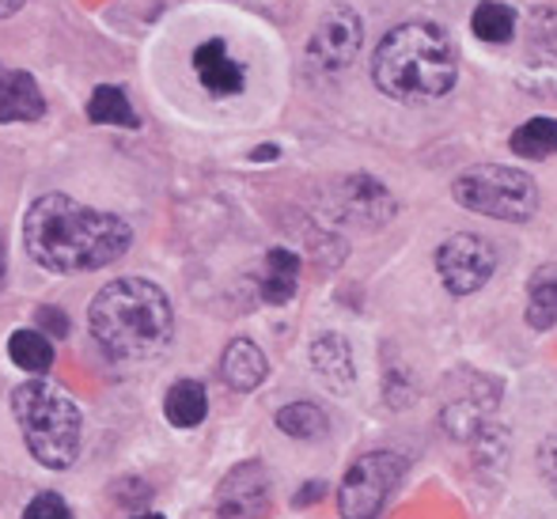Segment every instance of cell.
<instances>
[{
    "mask_svg": "<svg viewBox=\"0 0 557 519\" xmlns=\"http://www.w3.org/2000/svg\"><path fill=\"white\" fill-rule=\"evenodd\" d=\"M23 243L46 273H91L117 262L129 250L133 232L114 212L46 194L23 217Z\"/></svg>",
    "mask_w": 557,
    "mask_h": 519,
    "instance_id": "obj_1",
    "label": "cell"
},
{
    "mask_svg": "<svg viewBox=\"0 0 557 519\" xmlns=\"http://www.w3.org/2000/svg\"><path fill=\"white\" fill-rule=\"evenodd\" d=\"M88 326L107 357L117 364H137L160 357L171 345L175 311L160 285L145 277H122L96 293Z\"/></svg>",
    "mask_w": 557,
    "mask_h": 519,
    "instance_id": "obj_2",
    "label": "cell"
},
{
    "mask_svg": "<svg viewBox=\"0 0 557 519\" xmlns=\"http://www.w3.org/2000/svg\"><path fill=\"white\" fill-rule=\"evenodd\" d=\"M455 76H459V61H455V46L441 23H398L372 53L375 88L406 107L444 99L455 88Z\"/></svg>",
    "mask_w": 557,
    "mask_h": 519,
    "instance_id": "obj_3",
    "label": "cell"
},
{
    "mask_svg": "<svg viewBox=\"0 0 557 519\" xmlns=\"http://www.w3.org/2000/svg\"><path fill=\"white\" fill-rule=\"evenodd\" d=\"M12 413L20 421L23 444L46 470H69L81 455V406L61 387L46 383L42 375H30L27 383L12 391Z\"/></svg>",
    "mask_w": 557,
    "mask_h": 519,
    "instance_id": "obj_4",
    "label": "cell"
},
{
    "mask_svg": "<svg viewBox=\"0 0 557 519\" xmlns=\"http://www.w3.org/2000/svg\"><path fill=\"white\" fill-rule=\"evenodd\" d=\"M451 198L462 209L482 212L490 220H523L535 217L539 209V186L528 171L516 168H500V163H478V168L462 171L451 183Z\"/></svg>",
    "mask_w": 557,
    "mask_h": 519,
    "instance_id": "obj_5",
    "label": "cell"
},
{
    "mask_svg": "<svg viewBox=\"0 0 557 519\" xmlns=\"http://www.w3.org/2000/svg\"><path fill=\"white\" fill-rule=\"evenodd\" d=\"M406 474L403 455L395 452H368L345 470L337 485V512L342 519H375L387 505V497L398 490Z\"/></svg>",
    "mask_w": 557,
    "mask_h": 519,
    "instance_id": "obj_6",
    "label": "cell"
},
{
    "mask_svg": "<svg viewBox=\"0 0 557 519\" xmlns=\"http://www.w3.org/2000/svg\"><path fill=\"white\" fill-rule=\"evenodd\" d=\"M326 220L345 227H360V232H375V227L391 224L398 212V201L380 178L372 175H345L326 186Z\"/></svg>",
    "mask_w": 557,
    "mask_h": 519,
    "instance_id": "obj_7",
    "label": "cell"
},
{
    "mask_svg": "<svg viewBox=\"0 0 557 519\" xmlns=\"http://www.w3.org/2000/svg\"><path fill=\"white\" fill-rule=\"evenodd\" d=\"M436 273H441V285L451 296H470L490 285V277L497 273V250L482 235L459 232L444 239L441 250H436Z\"/></svg>",
    "mask_w": 557,
    "mask_h": 519,
    "instance_id": "obj_8",
    "label": "cell"
},
{
    "mask_svg": "<svg viewBox=\"0 0 557 519\" xmlns=\"http://www.w3.org/2000/svg\"><path fill=\"white\" fill-rule=\"evenodd\" d=\"M364 46V23L352 8L337 4L319 20L315 35L308 42V69L315 76H337L357 61Z\"/></svg>",
    "mask_w": 557,
    "mask_h": 519,
    "instance_id": "obj_9",
    "label": "cell"
},
{
    "mask_svg": "<svg viewBox=\"0 0 557 519\" xmlns=\"http://www.w3.org/2000/svg\"><path fill=\"white\" fill-rule=\"evenodd\" d=\"M500 403V383L485 380L478 372H459L447 391V403L441 410V424L451 440H474L478 429L490 421V413Z\"/></svg>",
    "mask_w": 557,
    "mask_h": 519,
    "instance_id": "obj_10",
    "label": "cell"
},
{
    "mask_svg": "<svg viewBox=\"0 0 557 519\" xmlns=\"http://www.w3.org/2000/svg\"><path fill=\"white\" fill-rule=\"evenodd\" d=\"M270 505V474L262 462H239L216 490V519H258Z\"/></svg>",
    "mask_w": 557,
    "mask_h": 519,
    "instance_id": "obj_11",
    "label": "cell"
},
{
    "mask_svg": "<svg viewBox=\"0 0 557 519\" xmlns=\"http://www.w3.org/2000/svg\"><path fill=\"white\" fill-rule=\"evenodd\" d=\"M194 73H198L201 88L213 91V96H239L247 73H243L239 61L227 53V46L221 38H209L194 50Z\"/></svg>",
    "mask_w": 557,
    "mask_h": 519,
    "instance_id": "obj_12",
    "label": "cell"
},
{
    "mask_svg": "<svg viewBox=\"0 0 557 519\" xmlns=\"http://www.w3.org/2000/svg\"><path fill=\"white\" fill-rule=\"evenodd\" d=\"M46 114L42 88L30 73L0 69V125L4 122H38Z\"/></svg>",
    "mask_w": 557,
    "mask_h": 519,
    "instance_id": "obj_13",
    "label": "cell"
},
{
    "mask_svg": "<svg viewBox=\"0 0 557 519\" xmlns=\"http://www.w3.org/2000/svg\"><path fill=\"white\" fill-rule=\"evenodd\" d=\"M311 368H315L319 380L331 391H337V395L352 391V383H357L349 342H345L342 334H334V330H326V334H319L315 342H311Z\"/></svg>",
    "mask_w": 557,
    "mask_h": 519,
    "instance_id": "obj_14",
    "label": "cell"
},
{
    "mask_svg": "<svg viewBox=\"0 0 557 519\" xmlns=\"http://www.w3.org/2000/svg\"><path fill=\"white\" fill-rule=\"evenodd\" d=\"M265 372H270V364H265V353L258 349L255 342H247V337L227 342V349L221 357V375L227 387L247 395V391H255L258 383L265 380Z\"/></svg>",
    "mask_w": 557,
    "mask_h": 519,
    "instance_id": "obj_15",
    "label": "cell"
},
{
    "mask_svg": "<svg viewBox=\"0 0 557 519\" xmlns=\"http://www.w3.org/2000/svg\"><path fill=\"white\" fill-rule=\"evenodd\" d=\"M258 285H262L265 304H273V308L288 304L296 296V288H300V258L285 247H273L262 262V281Z\"/></svg>",
    "mask_w": 557,
    "mask_h": 519,
    "instance_id": "obj_16",
    "label": "cell"
},
{
    "mask_svg": "<svg viewBox=\"0 0 557 519\" xmlns=\"http://www.w3.org/2000/svg\"><path fill=\"white\" fill-rule=\"evenodd\" d=\"M163 413L175 429H198L209 413V398H206V387L198 380H178L171 383L168 398H163Z\"/></svg>",
    "mask_w": 557,
    "mask_h": 519,
    "instance_id": "obj_17",
    "label": "cell"
},
{
    "mask_svg": "<svg viewBox=\"0 0 557 519\" xmlns=\"http://www.w3.org/2000/svg\"><path fill=\"white\" fill-rule=\"evenodd\" d=\"M528 326L550 330L557 326V265H539L528 285Z\"/></svg>",
    "mask_w": 557,
    "mask_h": 519,
    "instance_id": "obj_18",
    "label": "cell"
},
{
    "mask_svg": "<svg viewBox=\"0 0 557 519\" xmlns=\"http://www.w3.org/2000/svg\"><path fill=\"white\" fill-rule=\"evenodd\" d=\"M8 357L27 375H46L53 364V345L42 330H15V334L8 337Z\"/></svg>",
    "mask_w": 557,
    "mask_h": 519,
    "instance_id": "obj_19",
    "label": "cell"
},
{
    "mask_svg": "<svg viewBox=\"0 0 557 519\" xmlns=\"http://www.w3.org/2000/svg\"><path fill=\"white\" fill-rule=\"evenodd\" d=\"M88 118L96 125H117V129H137V110L129 107V99H125L122 88H114V84H99L96 91H91L88 99Z\"/></svg>",
    "mask_w": 557,
    "mask_h": 519,
    "instance_id": "obj_20",
    "label": "cell"
},
{
    "mask_svg": "<svg viewBox=\"0 0 557 519\" xmlns=\"http://www.w3.org/2000/svg\"><path fill=\"white\" fill-rule=\"evenodd\" d=\"M512 152L523 156V160H546V156L557 152V122L554 118H531L520 129L512 133Z\"/></svg>",
    "mask_w": 557,
    "mask_h": 519,
    "instance_id": "obj_21",
    "label": "cell"
},
{
    "mask_svg": "<svg viewBox=\"0 0 557 519\" xmlns=\"http://www.w3.org/2000/svg\"><path fill=\"white\" fill-rule=\"evenodd\" d=\"M277 429L293 440H323L331 432V421L315 403H293L277 410Z\"/></svg>",
    "mask_w": 557,
    "mask_h": 519,
    "instance_id": "obj_22",
    "label": "cell"
},
{
    "mask_svg": "<svg viewBox=\"0 0 557 519\" xmlns=\"http://www.w3.org/2000/svg\"><path fill=\"white\" fill-rule=\"evenodd\" d=\"M470 27L482 42H508L516 35V12L500 0H482L470 15Z\"/></svg>",
    "mask_w": 557,
    "mask_h": 519,
    "instance_id": "obj_23",
    "label": "cell"
},
{
    "mask_svg": "<svg viewBox=\"0 0 557 519\" xmlns=\"http://www.w3.org/2000/svg\"><path fill=\"white\" fill-rule=\"evenodd\" d=\"M23 519H73V508H69L58 493H38L35 501H27Z\"/></svg>",
    "mask_w": 557,
    "mask_h": 519,
    "instance_id": "obj_24",
    "label": "cell"
},
{
    "mask_svg": "<svg viewBox=\"0 0 557 519\" xmlns=\"http://www.w3.org/2000/svg\"><path fill=\"white\" fill-rule=\"evenodd\" d=\"M35 330H42L46 337H69V314L46 304V308L35 311Z\"/></svg>",
    "mask_w": 557,
    "mask_h": 519,
    "instance_id": "obj_25",
    "label": "cell"
},
{
    "mask_svg": "<svg viewBox=\"0 0 557 519\" xmlns=\"http://www.w3.org/2000/svg\"><path fill=\"white\" fill-rule=\"evenodd\" d=\"M148 485L140 482V478H122V482H114V501L117 505H140V501H148Z\"/></svg>",
    "mask_w": 557,
    "mask_h": 519,
    "instance_id": "obj_26",
    "label": "cell"
},
{
    "mask_svg": "<svg viewBox=\"0 0 557 519\" xmlns=\"http://www.w3.org/2000/svg\"><path fill=\"white\" fill-rule=\"evenodd\" d=\"M539 470H543V478L557 490V432L539 447Z\"/></svg>",
    "mask_w": 557,
    "mask_h": 519,
    "instance_id": "obj_27",
    "label": "cell"
},
{
    "mask_svg": "<svg viewBox=\"0 0 557 519\" xmlns=\"http://www.w3.org/2000/svg\"><path fill=\"white\" fill-rule=\"evenodd\" d=\"M326 497V482H308L300 493L293 497V505L296 508H304V505H315V501H323Z\"/></svg>",
    "mask_w": 557,
    "mask_h": 519,
    "instance_id": "obj_28",
    "label": "cell"
},
{
    "mask_svg": "<svg viewBox=\"0 0 557 519\" xmlns=\"http://www.w3.org/2000/svg\"><path fill=\"white\" fill-rule=\"evenodd\" d=\"M4 277H8V247H4V227H0V293H4Z\"/></svg>",
    "mask_w": 557,
    "mask_h": 519,
    "instance_id": "obj_29",
    "label": "cell"
},
{
    "mask_svg": "<svg viewBox=\"0 0 557 519\" xmlns=\"http://www.w3.org/2000/svg\"><path fill=\"white\" fill-rule=\"evenodd\" d=\"M277 156H281V148H277V145H262V148H255V156H250V160L262 163V160H277Z\"/></svg>",
    "mask_w": 557,
    "mask_h": 519,
    "instance_id": "obj_30",
    "label": "cell"
},
{
    "mask_svg": "<svg viewBox=\"0 0 557 519\" xmlns=\"http://www.w3.org/2000/svg\"><path fill=\"white\" fill-rule=\"evenodd\" d=\"M23 4H27V0H0V20H8V15H15Z\"/></svg>",
    "mask_w": 557,
    "mask_h": 519,
    "instance_id": "obj_31",
    "label": "cell"
},
{
    "mask_svg": "<svg viewBox=\"0 0 557 519\" xmlns=\"http://www.w3.org/2000/svg\"><path fill=\"white\" fill-rule=\"evenodd\" d=\"M133 519H168V516H160V512H140V516H133Z\"/></svg>",
    "mask_w": 557,
    "mask_h": 519,
    "instance_id": "obj_32",
    "label": "cell"
}]
</instances>
